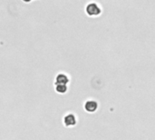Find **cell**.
Instances as JSON below:
<instances>
[{"instance_id":"cell-3","label":"cell","mask_w":155,"mask_h":140,"mask_svg":"<svg viewBox=\"0 0 155 140\" xmlns=\"http://www.w3.org/2000/svg\"><path fill=\"white\" fill-rule=\"evenodd\" d=\"M64 123L66 127H72L76 124V118L74 114L69 113L64 116Z\"/></svg>"},{"instance_id":"cell-5","label":"cell","mask_w":155,"mask_h":140,"mask_svg":"<svg viewBox=\"0 0 155 140\" xmlns=\"http://www.w3.org/2000/svg\"><path fill=\"white\" fill-rule=\"evenodd\" d=\"M55 89L58 93H61V94H64L67 91V86L66 85H64V84H57L56 87H55Z\"/></svg>"},{"instance_id":"cell-4","label":"cell","mask_w":155,"mask_h":140,"mask_svg":"<svg viewBox=\"0 0 155 140\" xmlns=\"http://www.w3.org/2000/svg\"><path fill=\"white\" fill-rule=\"evenodd\" d=\"M69 82V77L67 75L64 74V73H61V74H58L56 76V78H55V84H64V85H66L67 83Z\"/></svg>"},{"instance_id":"cell-1","label":"cell","mask_w":155,"mask_h":140,"mask_svg":"<svg viewBox=\"0 0 155 140\" xmlns=\"http://www.w3.org/2000/svg\"><path fill=\"white\" fill-rule=\"evenodd\" d=\"M85 11H86V13H87L89 15H98L101 13L102 9H101L100 5H99L97 3H95V2H91V3H89V4L86 5Z\"/></svg>"},{"instance_id":"cell-2","label":"cell","mask_w":155,"mask_h":140,"mask_svg":"<svg viewBox=\"0 0 155 140\" xmlns=\"http://www.w3.org/2000/svg\"><path fill=\"white\" fill-rule=\"evenodd\" d=\"M98 108V103L95 100L90 99L84 103V109L87 112H94Z\"/></svg>"}]
</instances>
